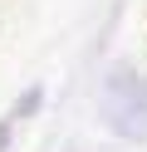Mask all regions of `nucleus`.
Wrapping results in <instances>:
<instances>
[{"label": "nucleus", "instance_id": "obj_1", "mask_svg": "<svg viewBox=\"0 0 147 152\" xmlns=\"http://www.w3.org/2000/svg\"><path fill=\"white\" fill-rule=\"evenodd\" d=\"M103 123L127 142H147V79L132 64H113L103 79Z\"/></svg>", "mask_w": 147, "mask_h": 152}, {"label": "nucleus", "instance_id": "obj_4", "mask_svg": "<svg viewBox=\"0 0 147 152\" xmlns=\"http://www.w3.org/2000/svg\"><path fill=\"white\" fill-rule=\"evenodd\" d=\"M59 152H78V142H64V147H59Z\"/></svg>", "mask_w": 147, "mask_h": 152}, {"label": "nucleus", "instance_id": "obj_2", "mask_svg": "<svg viewBox=\"0 0 147 152\" xmlns=\"http://www.w3.org/2000/svg\"><path fill=\"white\" fill-rule=\"evenodd\" d=\"M39 103H44V88L34 83V88H25V93L15 98V113H10V118H34V113H39Z\"/></svg>", "mask_w": 147, "mask_h": 152}, {"label": "nucleus", "instance_id": "obj_3", "mask_svg": "<svg viewBox=\"0 0 147 152\" xmlns=\"http://www.w3.org/2000/svg\"><path fill=\"white\" fill-rule=\"evenodd\" d=\"M0 152H10V123H0Z\"/></svg>", "mask_w": 147, "mask_h": 152}]
</instances>
